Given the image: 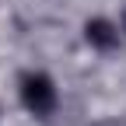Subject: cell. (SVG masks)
Segmentation results:
<instances>
[{
    "label": "cell",
    "instance_id": "2",
    "mask_svg": "<svg viewBox=\"0 0 126 126\" xmlns=\"http://www.w3.org/2000/svg\"><path fill=\"white\" fill-rule=\"evenodd\" d=\"M84 39L94 46V49H102V53H112L116 46H119V28L112 21H105V18H91L84 25Z\"/></svg>",
    "mask_w": 126,
    "mask_h": 126
},
{
    "label": "cell",
    "instance_id": "3",
    "mask_svg": "<svg viewBox=\"0 0 126 126\" xmlns=\"http://www.w3.org/2000/svg\"><path fill=\"white\" fill-rule=\"evenodd\" d=\"M123 21H126V18H123Z\"/></svg>",
    "mask_w": 126,
    "mask_h": 126
},
{
    "label": "cell",
    "instance_id": "1",
    "mask_svg": "<svg viewBox=\"0 0 126 126\" xmlns=\"http://www.w3.org/2000/svg\"><path fill=\"white\" fill-rule=\"evenodd\" d=\"M21 102L35 116H53L56 112V88L46 74H25L21 77Z\"/></svg>",
    "mask_w": 126,
    "mask_h": 126
}]
</instances>
